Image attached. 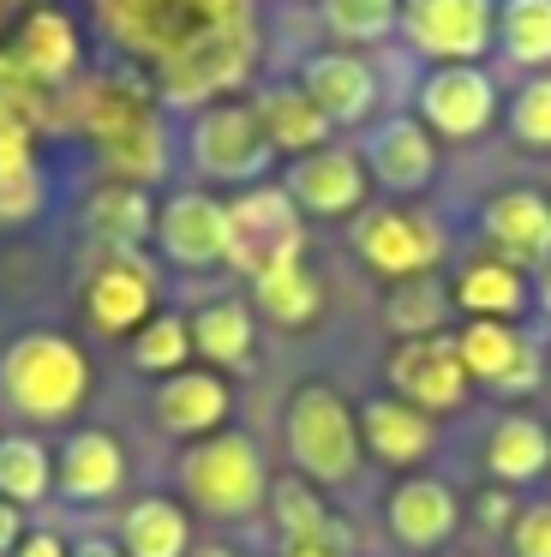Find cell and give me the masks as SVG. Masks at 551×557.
<instances>
[{"label": "cell", "mask_w": 551, "mask_h": 557, "mask_svg": "<svg viewBox=\"0 0 551 557\" xmlns=\"http://www.w3.org/2000/svg\"><path fill=\"white\" fill-rule=\"evenodd\" d=\"M96 25L120 54L150 66L168 102H210L252 66L246 0H96Z\"/></svg>", "instance_id": "6da1fadb"}, {"label": "cell", "mask_w": 551, "mask_h": 557, "mask_svg": "<svg viewBox=\"0 0 551 557\" xmlns=\"http://www.w3.org/2000/svg\"><path fill=\"white\" fill-rule=\"evenodd\" d=\"M0 389L36 420H60L90 389V360L66 336H24L12 342L7 366H0Z\"/></svg>", "instance_id": "7a4b0ae2"}, {"label": "cell", "mask_w": 551, "mask_h": 557, "mask_svg": "<svg viewBox=\"0 0 551 557\" xmlns=\"http://www.w3.org/2000/svg\"><path fill=\"white\" fill-rule=\"evenodd\" d=\"M395 30L431 66H479L498 49V0H402Z\"/></svg>", "instance_id": "3957f363"}, {"label": "cell", "mask_w": 551, "mask_h": 557, "mask_svg": "<svg viewBox=\"0 0 551 557\" xmlns=\"http://www.w3.org/2000/svg\"><path fill=\"white\" fill-rule=\"evenodd\" d=\"M228 264H240L252 282L264 270L299 264V210L282 186H252L228 205Z\"/></svg>", "instance_id": "277c9868"}, {"label": "cell", "mask_w": 551, "mask_h": 557, "mask_svg": "<svg viewBox=\"0 0 551 557\" xmlns=\"http://www.w3.org/2000/svg\"><path fill=\"white\" fill-rule=\"evenodd\" d=\"M270 138L258 126L252 102H204L198 121H192V162L210 181H258L270 169Z\"/></svg>", "instance_id": "5b68a950"}, {"label": "cell", "mask_w": 551, "mask_h": 557, "mask_svg": "<svg viewBox=\"0 0 551 557\" xmlns=\"http://www.w3.org/2000/svg\"><path fill=\"white\" fill-rule=\"evenodd\" d=\"M180 480H186L192 504H204L210 516H246L264 497V461L252 449V437L228 432V437H210V444L192 449L180 461Z\"/></svg>", "instance_id": "8992f818"}, {"label": "cell", "mask_w": 551, "mask_h": 557, "mask_svg": "<svg viewBox=\"0 0 551 557\" xmlns=\"http://www.w3.org/2000/svg\"><path fill=\"white\" fill-rule=\"evenodd\" d=\"M287 444H294V461L311 473V480H347L359 461V437H354V420L347 408L335 401V389L323 384H306L287 408Z\"/></svg>", "instance_id": "52a82bcc"}, {"label": "cell", "mask_w": 551, "mask_h": 557, "mask_svg": "<svg viewBox=\"0 0 551 557\" xmlns=\"http://www.w3.org/2000/svg\"><path fill=\"white\" fill-rule=\"evenodd\" d=\"M498 121V85L479 66H431L419 78V126L438 138H479Z\"/></svg>", "instance_id": "ba28073f"}, {"label": "cell", "mask_w": 551, "mask_h": 557, "mask_svg": "<svg viewBox=\"0 0 551 557\" xmlns=\"http://www.w3.org/2000/svg\"><path fill=\"white\" fill-rule=\"evenodd\" d=\"M299 90L318 102V114L330 126H359L371 109H378V73L371 61L347 49H318L306 66H299Z\"/></svg>", "instance_id": "9c48e42d"}, {"label": "cell", "mask_w": 551, "mask_h": 557, "mask_svg": "<svg viewBox=\"0 0 551 557\" xmlns=\"http://www.w3.org/2000/svg\"><path fill=\"white\" fill-rule=\"evenodd\" d=\"M282 193L294 198V210H311V216H347L366 198V162L335 145L306 150V157H294Z\"/></svg>", "instance_id": "30bf717a"}, {"label": "cell", "mask_w": 551, "mask_h": 557, "mask_svg": "<svg viewBox=\"0 0 551 557\" xmlns=\"http://www.w3.org/2000/svg\"><path fill=\"white\" fill-rule=\"evenodd\" d=\"M354 246L371 270H383V276H419V270H431L443 252L438 228L407 216V210H371V216H359Z\"/></svg>", "instance_id": "8fae6325"}, {"label": "cell", "mask_w": 551, "mask_h": 557, "mask_svg": "<svg viewBox=\"0 0 551 557\" xmlns=\"http://www.w3.org/2000/svg\"><path fill=\"white\" fill-rule=\"evenodd\" d=\"M366 169L378 186H390V193H419V186H431V174H438V145H431V133L419 126V114H395V121H378L366 133Z\"/></svg>", "instance_id": "7c38bea8"}, {"label": "cell", "mask_w": 551, "mask_h": 557, "mask_svg": "<svg viewBox=\"0 0 551 557\" xmlns=\"http://www.w3.org/2000/svg\"><path fill=\"white\" fill-rule=\"evenodd\" d=\"M156 240L174 264L204 270L216 258H228V205H216L210 193H180L156 216Z\"/></svg>", "instance_id": "4fadbf2b"}, {"label": "cell", "mask_w": 551, "mask_h": 557, "mask_svg": "<svg viewBox=\"0 0 551 557\" xmlns=\"http://www.w3.org/2000/svg\"><path fill=\"white\" fill-rule=\"evenodd\" d=\"M462 354H455L450 336H414L395 348L390 360V384L402 396H414V408H455L462 401Z\"/></svg>", "instance_id": "5bb4252c"}, {"label": "cell", "mask_w": 551, "mask_h": 557, "mask_svg": "<svg viewBox=\"0 0 551 557\" xmlns=\"http://www.w3.org/2000/svg\"><path fill=\"white\" fill-rule=\"evenodd\" d=\"M486 240L503 252V264H546L551 258V205L539 193H498L486 205Z\"/></svg>", "instance_id": "9a60e30c"}, {"label": "cell", "mask_w": 551, "mask_h": 557, "mask_svg": "<svg viewBox=\"0 0 551 557\" xmlns=\"http://www.w3.org/2000/svg\"><path fill=\"white\" fill-rule=\"evenodd\" d=\"M455 354H462V372L486 377V384H498V389H527L539 377L534 348L515 342V330L498 324V318H474V324L455 336Z\"/></svg>", "instance_id": "2e32d148"}, {"label": "cell", "mask_w": 551, "mask_h": 557, "mask_svg": "<svg viewBox=\"0 0 551 557\" xmlns=\"http://www.w3.org/2000/svg\"><path fill=\"white\" fill-rule=\"evenodd\" d=\"M252 109H258V126H264V138H270V150H294V157H306V150H323V138H330V121H323L318 102H311L299 85L264 90Z\"/></svg>", "instance_id": "e0dca14e"}, {"label": "cell", "mask_w": 551, "mask_h": 557, "mask_svg": "<svg viewBox=\"0 0 551 557\" xmlns=\"http://www.w3.org/2000/svg\"><path fill=\"white\" fill-rule=\"evenodd\" d=\"M390 528L402 545H438L455 528V497L438 480H407L390 497Z\"/></svg>", "instance_id": "ac0fdd59"}, {"label": "cell", "mask_w": 551, "mask_h": 557, "mask_svg": "<svg viewBox=\"0 0 551 557\" xmlns=\"http://www.w3.org/2000/svg\"><path fill=\"white\" fill-rule=\"evenodd\" d=\"M222 413H228V389H222V377H210V372H180V377H168L162 396H156V420H162L168 432H210Z\"/></svg>", "instance_id": "d6986e66"}, {"label": "cell", "mask_w": 551, "mask_h": 557, "mask_svg": "<svg viewBox=\"0 0 551 557\" xmlns=\"http://www.w3.org/2000/svg\"><path fill=\"white\" fill-rule=\"evenodd\" d=\"M359 432H366L371 456H383V461H419L431 449V420L414 401H371L359 413Z\"/></svg>", "instance_id": "ffe728a7"}, {"label": "cell", "mask_w": 551, "mask_h": 557, "mask_svg": "<svg viewBox=\"0 0 551 557\" xmlns=\"http://www.w3.org/2000/svg\"><path fill=\"white\" fill-rule=\"evenodd\" d=\"M19 61L30 78H66L72 66H78V37H72V18L54 13V7H36L30 18H24L19 30Z\"/></svg>", "instance_id": "44dd1931"}, {"label": "cell", "mask_w": 551, "mask_h": 557, "mask_svg": "<svg viewBox=\"0 0 551 557\" xmlns=\"http://www.w3.org/2000/svg\"><path fill=\"white\" fill-rule=\"evenodd\" d=\"M144 312H150V276L132 258H108L90 282V318L102 330H132Z\"/></svg>", "instance_id": "7402d4cb"}, {"label": "cell", "mask_w": 551, "mask_h": 557, "mask_svg": "<svg viewBox=\"0 0 551 557\" xmlns=\"http://www.w3.org/2000/svg\"><path fill=\"white\" fill-rule=\"evenodd\" d=\"M120 473H126V461H120V444L108 432H84L66 444V456H60V485H66V497H108L120 485Z\"/></svg>", "instance_id": "603a6c76"}, {"label": "cell", "mask_w": 551, "mask_h": 557, "mask_svg": "<svg viewBox=\"0 0 551 557\" xmlns=\"http://www.w3.org/2000/svg\"><path fill=\"white\" fill-rule=\"evenodd\" d=\"M150 228H156L150 198H144L132 181H114V186H102V193L90 198V234H96V240H108L114 252H132Z\"/></svg>", "instance_id": "cb8c5ba5"}, {"label": "cell", "mask_w": 551, "mask_h": 557, "mask_svg": "<svg viewBox=\"0 0 551 557\" xmlns=\"http://www.w3.org/2000/svg\"><path fill=\"white\" fill-rule=\"evenodd\" d=\"M498 49L515 66H551V0H498Z\"/></svg>", "instance_id": "d4e9b609"}, {"label": "cell", "mask_w": 551, "mask_h": 557, "mask_svg": "<svg viewBox=\"0 0 551 557\" xmlns=\"http://www.w3.org/2000/svg\"><path fill=\"white\" fill-rule=\"evenodd\" d=\"M455 306L474 318H510L522 312V276H515V264H503V258H479V264H467L462 276H455Z\"/></svg>", "instance_id": "484cf974"}, {"label": "cell", "mask_w": 551, "mask_h": 557, "mask_svg": "<svg viewBox=\"0 0 551 557\" xmlns=\"http://www.w3.org/2000/svg\"><path fill=\"white\" fill-rule=\"evenodd\" d=\"M126 552L132 557H180L186 552V516L168 497H144L126 509Z\"/></svg>", "instance_id": "4316f807"}, {"label": "cell", "mask_w": 551, "mask_h": 557, "mask_svg": "<svg viewBox=\"0 0 551 557\" xmlns=\"http://www.w3.org/2000/svg\"><path fill=\"white\" fill-rule=\"evenodd\" d=\"M546 461H551V437H546V425L527 420V413H515V420H503L498 432H491V473H498V480H534Z\"/></svg>", "instance_id": "83f0119b"}, {"label": "cell", "mask_w": 551, "mask_h": 557, "mask_svg": "<svg viewBox=\"0 0 551 557\" xmlns=\"http://www.w3.org/2000/svg\"><path fill=\"white\" fill-rule=\"evenodd\" d=\"M318 18L335 42H378L395 30L402 18V0H318Z\"/></svg>", "instance_id": "f1b7e54d"}, {"label": "cell", "mask_w": 551, "mask_h": 557, "mask_svg": "<svg viewBox=\"0 0 551 557\" xmlns=\"http://www.w3.org/2000/svg\"><path fill=\"white\" fill-rule=\"evenodd\" d=\"M192 348H204L210 360H222V366L246 360V348H252V318L240 312L234 300L204 306V312H198V324H192Z\"/></svg>", "instance_id": "f546056e"}, {"label": "cell", "mask_w": 551, "mask_h": 557, "mask_svg": "<svg viewBox=\"0 0 551 557\" xmlns=\"http://www.w3.org/2000/svg\"><path fill=\"white\" fill-rule=\"evenodd\" d=\"M258 300L276 324H306L318 312V282L306 276V264H282V270H264L258 276Z\"/></svg>", "instance_id": "4dcf8cb0"}, {"label": "cell", "mask_w": 551, "mask_h": 557, "mask_svg": "<svg viewBox=\"0 0 551 557\" xmlns=\"http://www.w3.org/2000/svg\"><path fill=\"white\" fill-rule=\"evenodd\" d=\"M42 492H48L42 444H30V437H7V444H0V497H7V504H36Z\"/></svg>", "instance_id": "1f68e13d"}, {"label": "cell", "mask_w": 551, "mask_h": 557, "mask_svg": "<svg viewBox=\"0 0 551 557\" xmlns=\"http://www.w3.org/2000/svg\"><path fill=\"white\" fill-rule=\"evenodd\" d=\"M276 521H282V533H287V552H294V545H318V552H323L330 516H323V504H318V497H311L299 480H282V485H276Z\"/></svg>", "instance_id": "d6a6232c"}, {"label": "cell", "mask_w": 551, "mask_h": 557, "mask_svg": "<svg viewBox=\"0 0 551 557\" xmlns=\"http://www.w3.org/2000/svg\"><path fill=\"white\" fill-rule=\"evenodd\" d=\"M510 133L534 150H551V73L527 78L510 102Z\"/></svg>", "instance_id": "836d02e7"}, {"label": "cell", "mask_w": 551, "mask_h": 557, "mask_svg": "<svg viewBox=\"0 0 551 557\" xmlns=\"http://www.w3.org/2000/svg\"><path fill=\"white\" fill-rule=\"evenodd\" d=\"M186 354H192V330L180 318H156L138 336V366H150V372H180Z\"/></svg>", "instance_id": "e575fe53"}, {"label": "cell", "mask_w": 551, "mask_h": 557, "mask_svg": "<svg viewBox=\"0 0 551 557\" xmlns=\"http://www.w3.org/2000/svg\"><path fill=\"white\" fill-rule=\"evenodd\" d=\"M438 312H443L438 288H402V294L390 300V324L402 330L407 342H414V336H431V330H438Z\"/></svg>", "instance_id": "d590c367"}, {"label": "cell", "mask_w": 551, "mask_h": 557, "mask_svg": "<svg viewBox=\"0 0 551 557\" xmlns=\"http://www.w3.org/2000/svg\"><path fill=\"white\" fill-rule=\"evenodd\" d=\"M515 552L522 557H551V504L527 509V516L515 521Z\"/></svg>", "instance_id": "8d00e7d4"}, {"label": "cell", "mask_w": 551, "mask_h": 557, "mask_svg": "<svg viewBox=\"0 0 551 557\" xmlns=\"http://www.w3.org/2000/svg\"><path fill=\"white\" fill-rule=\"evenodd\" d=\"M12 545H19V509L0 497V552H12Z\"/></svg>", "instance_id": "74e56055"}, {"label": "cell", "mask_w": 551, "mask_h": 557, "mask_svg": "<svg viewBox=\"0 0 551 557\" xmlns=\"http://www.w3.org/2000/svg\"><path fill=\"white\" fill-rule=\"evenodd\" d=\"M19 557H66V552H60L54 533H36V540H24V545H19Z\"/></svg>", "instance_id": "f35d334b"}, {"label": "cell", "mask_w": 551, "mask_h": 557, "mask_svg": "<svg viewBox=\"0 0 551 557\" xmlns=\"http://www.w3.org/2000/svg\"><path fill=\"white\" fill-rule=\"evenodd\" d=\"M72 557H120V552H114V545H102V540H90V545H78Z\"/></svg>", "instance_id": "ab89813d"}, {"label": "cell", "mask_w": 551, "mask_h": 557, "mask_svg": "<svg viewBox=\"0 0 551 557\" xmlns=\"http://www.w3.org/2000/svg\"><path fill=\"white\" fill-rule=\"evenodd\" d=\"M287 557H330V552H318V545H294Z\"/></svg>", "instance_id": "60d3db41"}, {"label": "cell", "mask_w": 551, "mask_h": 557, "mask_svg": "<svg viewBox=\"0 0 551 557\" xmlns=\"http://www.w3.org/2000/svg\"><path fill=\"white\" fill-rule=\"evenodd\" d=\"M546 312H551V270H546Z\"/></svg>", "instance_id": "b9f144b4"}, {"label": "cell", "mask_w": 551, "mask_h": 557, "mask_svg": "<svg viewBox=\"0 0 551 557\" xmlns=\"http://www.w3.org/2000/svg\"><path fill=\"white\" fill-rule=\"evenodd\" d=\"M204 557H240V552H204Z\"/></svg>", "instance_id": "7bdbcfd3"}]
</instances>
